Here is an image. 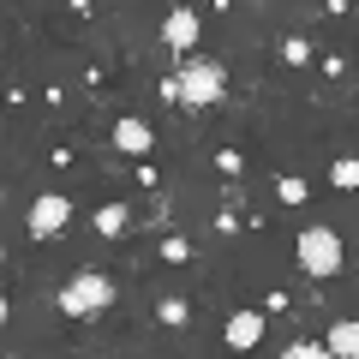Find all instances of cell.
Listing matches in <instances>:
<instances>
[{"label": "cell", "instance_id": "1", "mask_svg": "<svg viewBox=\"0 0 359 359\" xmlns=\"http://www.w3.org/2000/svg\"><path fill=\"white\" fill-rule=\"evenodd\" d=\"M222 96H228V72H222V60L186 54V60H180V108H216Z\"/></svg>", "mask_w": 359, "mask_h": 359}, {"label": "cell", "instance_id": "2", "mask_svg": "<svg viewBox=\"0 0 359 359\" xmlns=\"http://www.w3.org/2000/svg\"><path fill=\"white\" fill-rule=\"evenodd\" d=\"M114 299H120V287L108 282L102 269H78L72 282L60 287V311L66 318H96V311H108Z\"/></svg>", "mask_w": 359, "mask_h": 359}, {"label": "cell", "instance_id": "3", "mask_svg": "<svg viewBox=\"0 0 359 359\" xmlns=\"http://www.w3.org/2000/svg\"><path fill=\"white\" fill-rule=\"evenodd\" d=\"M294 257H299V269L306 276H335L341 269V240H335V228H299L294 233Z\"/></svg>", "mask_w": 359, "mask_h": 359}, {"label": "cell", "instance_id": "4", "mask_svg": "<svg viewBox=\"0 0 359 359\" xmlns=\"http://www.w3.org/2000/svg\"><path fill=\"white\" fill-rule=\"evenodd\" d=\"M66 222H72V198L66 192H42L36 204H30V216H25V233L30 240H54Z\"/></svg>", "mask_w": 359, "mask_h": 359}, {"label": "cell", "instance_id": "5", "mask_svg": "<svg viewBox=\"0 0 359 359\" xmlns=\"http://www.w3.org/2000/svg\"><path fill=\"white\" fill-rule=\"evenodd\" d=\"M162 42H168L174 54H186V48L198 42V13H192V6H174V13L162 18Z\"/></svg>", "mask_w": 359, "mask_h": 359}, {"label": "cell", "instance_id": "6", "mask_svg": "<svg viewBox=\"0 0 359 359\" xmlns=\"http://www.w3.org/2000/svg\"><path fill=\"white\" fill-rule=\"evenodd\" d=\"M222 341H228V347H257V341H264V311H252V306L233 311V318L222 323Z\"/></svg>", "mask_w": 359, "mask_h": 359}, {"label": "cell", "instance_id": "7", "mask_svg": "<svg viewBox=\"0 0 359 359\" xmlns=\"http://www.w3.org/2000/svg\"><path fill=\"white\" fill-rule=\"evenodd\" d=\"M114 144H120V156H144V150H150V126L132 120V114H120L114 120Z\"/></svg>", "mask_w": 359, "mask_h": 359}, {"label": "cell", "instance_id": "8", "mask_svg": "<svg viewBox=\"0 0 359 359\" xmlns=\"http://www.w3.org/2000/svg\"><path fill=\"white\" fill-rule=\"evenodd\" d=\"M330 353L335 359H359V318H341V323H330Z\"/></svg>", "mask_w": 359, "mask_h": 359}, {"label": "cell", "instance_id": "9", "mask_svg": "<svg viewBox=\"0 0 359 359\" xmlns=\"http://www.w3.org/2000/svg\"><path fill=\"white\" fill-rule=\"evenodd\" d=\"M132 228V210L126 204H102L96 210V233H102V240H114V233H126Z\"/></svg>", "mask_w": 359, "mask_h": 359}, {"label": "cell", "instance_id": "10", "mask_svg": "<svg viewBox=\"0 0 359 359\" xmlns=\"http://www.w3.org/2000/svg\"><path fill=\"white\" fill-rule=\"evenodd\" d=\"M156 318H162L168 330H186V318H192V306H186L180 294H162V299H156Z\"/></svg>", "mask_w": 359, "mask_h": 359}, {"label": "cell", "instance_id": "11", "mask_svg": "<svg viewBox=\"0 0 359 359\" xmlns=\"http://www.w3.org/2000/svg\"><path fill=\"white\" fill-rule=\"evenodd\" d=\"M330 186H341V192H359V156H341V162L330 168Z\"/></svg>", "mask_w": 359, "mask_h": 359}, {"label": "cell", "instance_id": "12", "mask_svg": "<svg viewBox=\"0 0 359 359\" xmlns=\"http://www.w3.org/2000/svg\"><path fill=\"white\" fill-rule=\"evenodd\" d=\"M276 198H282V204H306V198H311V186H306L299 174H282V180H276Z\"/></svg>", "mask_w": 359, "mask_h": 359}, {"label": "cell", "instance_id": "13", "mask_svg": "<svg viewBox=\"0 0 359 359\" xmlns=\"http://www.w3.org/2000/svg\"><path fill=\"white\" fill-rule=\"evenodd\" d=\"M287 359H330V341L311 335V341H287Z\"/></svg>", "mask_w": 359, "mask_h": 359}, {"label": "cell", "instance_id": "14", "mask_svg": "<svg viewBox=\"0 0 359 359\" xmlns=\"http://www.w3.org/2000/svg\"><path fill=\"white\" fill-rule=\"evenodd\" d=\"M282 60L287 66H311V42L306 36H282Z\"/></svg>", "mask_w": 359, "mask_h": 359}, {"label": "cell", "instance_id": "15", "mask_svg": "<svg viewBox=\"0 0 359 359\" xmlns=\"http://www.w3.org/2000/svg\"><path fill=\"white\" fill-rule=\"evenodd\" d=\"M162 257H168V264H192V240L168 233V240H162Z\"/></svg>", "mask_w": 359, "mask_h": 359}, {"label": "cell", "instance_id": "16", "mask_svg": "<svg viewBox=\"0 0 359 359\" xmlns=\"http://www.w3.org/2000/svg\"><path fill=\"white\" fill-rule=\"evenodd\" d=\"M156 96H162V102H180V72H168L162 84H156Z\"/></svg>", "mask_w": 359, "mask_h": 359}, {"label": "cell", "instance_id": "17", "mask_svg": "<svg viewBox=\"0 0 359 359\" xmlns=\"http://www.w3.org/2000/svg\"><path fill=\"white\" fill-rule=\"evenodd\" d=\"M216 233H222V240H233V233H240V216H233V210H222V216H216Z\"/></svg>", "mask_w": 359, "mask_h": 359}, {"label": "cell", "instance_id": "18", "mask_svg": "<svg viewBox=\"0 0 359 359\" xmlns=\"http://www.w3.org/2000/svg\"><path fill=\"white\" fill-rule=\"evenodd\" d=\"M216 168H222V174H240L245 162H240V150H216Z\"/></svg>", "mask_w": 359, "mask_h": 359}]
</instances>
